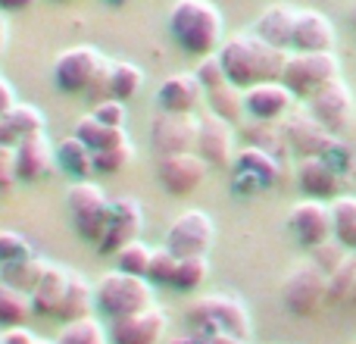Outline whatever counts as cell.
I'll return each mask as SVG.
<instances>
[{"mask_svg": "<svg viewBox=\"0 0 356 344\" xmlns=\"http://www.w3.org/2000/svg\"><path fill=\"white\" fill-rule=\"evenodd\" d=\"M288 54L291 50L263 41L257 31H238V35L225 38L219 47V60L228 72V81H234L244 91L253 85H263V81H282Z\"/></svg>", "mask_w": 356, "mask_h": 344, "instance_id": "6da1fadb", "label": "cell"}, {"mask_svg": "<svg viewBox=\"0 0 356 344\" xmlns=\"http://www.w3.org/2000/svg\"><path fill=\"white\" fill-rule=\"evenodd\" d=\"M225 19L213 0H175L169 6V35L191 56L219 54Z\"/></svg>", "mask_w": 356, "mask_h": 344, "instance_id": "7a4b0ae2", "label": "cell"}, {"mask_svg": "<svg viewBox=\"0 0 356 344\" xmlns=\"http://www.w3.org/2000/svg\"><path fill=\"white\" fill-rule=\"evenodd\" d=\"M110 66L113 60H106L97 47L79 44V47H69L56 56L54 81L60 91L100 104L110 97Z\"/></svg>", "mask_w": 356, "mask_h": 344, "instance_id": "3957f363", "label": "cell"}, {"mask_svg": "<svg viewBox=\"0 0 356 344\" xmlns=\"http://www.w3.org/2000/svg\"><path fill=\"white\" fill-rule=\"evenodd\" d=\"M188 322L197 335L207 332H228L234 338L250 344L253 335V322H250V310L244 307V301H238L234 295H207L197 297L188 307Z\"/></svg>", "mask_w": 356, "mask_h": 344, "instance_id": "277c9868", "label": "cell"}, {"mask_svg": "<svg viewBox=\"0 0 356 344\" xmlns=\"http://www.w3.org/2000/svg\"><path fill=\"white\" fill-rule=\"evenodd\" d=\"M94 301L97 310L106 320H122V316H135L154 307V282L141 276H129V272H106L97 285H94Z\"/></svg>", "mask_w": 356, "mask_h": 344, "instance_id": "5b68a950", "label": "cell"}, {"mask_svg": "<svg viewBox=\"0 0 356 344\" xmlns=\"http://www.w3.org/2000/svg\"><path fill=\"white\" fill-rule=\"evenodd\" d=\"M110 197L100 185H94L91 178L85 182H72L66 191V210L72 228L81 241L97 247L106 235V222H110Z\"/></svg>", "mask_w": 356, "mask_h": 344, "instance_id": "8992f818", "label": "cell"}, {"mask_svg": "<svg viewBox=\"0 0 356 344\" xmlns=\"http://www.w3.org/2000/svg\"><path fill=\"white\" fill-rule=\"evenodd\" d=\"M334 79H341V60L334 56V50H319V54L291 50L288 63H284V75H282V81L294 91L297 100L316 97Z\"/></svg>", "mask_w": 356, "mask_h": 344, "instance_id": "52a82bcc", "label": "cell"}, {"mask_svg": "<svg viewBox=\"0 0 356 344\" xmlns=\"http://www.w3.org/2000/svg\"><path fill=\"white\" fill-rule=\"evenodd\" d=\"M282 301L294 316H313L322 304H328V276L316 260H303L284 276Z\"/></svg>", "mask_w": 356, "mask_h": 344, "instance_id": "ba28073f", "label": "cell"}, {"mask_svg": "<svg viewBox=\"0 0 356 344\" xmlns=\"http://www.w3.org/2000/svg\"><path fill=\"white\" fill-rule=\"evenodd\" d=\"M213 241H216V222L203 210H184L181 216H175V222L166 232V247L178 260L207 257Z\"/></svg>", "mask_w": 356, "mask_h": 344, "instance_id": "9c48e42d", "label": "cell"}, {"mask_svg": "<svg viewBox=\"0 0 356 344\" xmlns=\"http://www.w3.org/2000/svg\"><path fill=\"white\" fill-rule=\"evenodd\" d=\"M307 110L313 113V119L328 132V135L341 138L353 123V113H356V100L353 91L344 79H334L332 85H325L316 97L307 100Z\"/></svg>", "mask_w": 356, "mask_h": 344, "instance_id": "30bf717a", "label": "cell"}, {"mask_svg": "<svg viewBox=\"0 0 356 344\" xmlns=\"http://www.w3.org/2000/svg\"><path fill=\"white\" fill-rule=\"evenodd\" d=\"M288 228L297 238L300 247H309L316 251L319 244L334 238V226H332V203L325 201H300L291 207L288 213Z\"/></svg>", "mask_w": 356, "mask_h": 344, "instance_id": "8fae6325", "label": "cell"}, {"mask_svg": "<svg viewBox=\"0 0 356 344\" xmlns=\"http://www.w3.org/2000/svg\"><path fill=\"white\" fill-rule=\"evenodd\" d=\"M197 132H200V116L194 113H160L150 129V141L160 157L191 154L197 150Z\"/></svg>", "mask_w": 356, "mask_h": 344, "instance_id": "7c38bea8", "label": "cell"}, {"mask_svg": "<svg viewBox=\"0 0 356 344\" xmlns=\"http://www.w3.org/2000/svg\"><path fill=\"white\" fill-rule=\"evenodd\" d=\"M144 228V210L135 197H116L110 203V222H106V235L97 244V253L104 257H116L125 244L141 238Z\"/></svg>", "mask_w": 356, "mask_h": 344, "instance_id": "4fadbf2b", "label": "cell"}, {"mask_svg": "<svg viewBox=\"0 0 356 344\" xmlns=\"http://www.w3.org/2000/svg\"><path fill=\"white\" fill-rule=\"evenodd\" d=\"M209 175V166L197 150L191 154H169V157H160L156 163V178H160L163 191L175 197H184L191 191H197Z\"/></svg>", "mask_w": 356, "mask_h": 344, "instance_id": "5bb4252c", "label": "cell"}, {"mask_svg": "<svg viewBox=\"0 0 356 344\" xmlns=\"http://www.w3.org/2000/svg\"><path fill=\"white\" fill-rule=\"evenodd\" d=\"M197 154L207 160L209 169H228L234 166V132L232 123L219 119L216 113L200 116V132H197Z\"/></svg>", "mask_w": 356, "mask_h": 344, "instance_id": "9a60e30c", "label": "cell"}, {"mask_svg": "<svg viewBox=\"0 0 356 344\" xmlns=\"http://www.w3.org/2000/svg\"><path fill=\"white\" fill-rule=\"evenodd\" d=\"M284 141L294 154L303 157H328V150L338 148L334 144V135H328L319 123L313 119L309 110H297L294 116L284 123Z\"/></svg>", "mask_w": 356, "mask_h": 344, "instance_id": "2e32d148", "label": "cell"}, {"mask_svg": "<svg viewBox=\"0 0 356 344\" xmlns=\"http://www.w3.org/2000/svg\"><path fill=\"white\" fill-rule=\"evenodd\" d=\"M56 166V144L47 138V132H35V135L22 138L16 144V172L19 182L35 185L50 175Z\"/></svg>", "mask_w": 356, "mask_h": 344, "instance_id": "e0dca14e", "label": "cell"}, {"mask_svg": "<svg viewBox=\"0 0 356 344\" xmlns=\"http://www.w3.org/2000/svg\"><path fill=\"white\" fill-rule=\"evenodd\" d=\"M166 326H169L166 313L160 307H150L144 313L113 320L110 341L113 344H160L163 335H166Z\"/></svg>", "mask_w": 356, "mask_h": 344, "instance_id": "ac0fdd59", "label": "cell"}, {"mask_svg": "<svg viewBox=\"0 0 356 344\" xmlns=\"http://www.w3.org/2000/svg\"><path fill=\"white\" fill-rule=\"evenodd\" d=\"M294 91H291L284 81H263V85H253L244 91V104L257 123H275V119L288 116L291 107H294Z\"/></svg>", "mask_w": 356, "mask_h": 344, "instance_id": "d6986e66", "label": "cell"}, {"mask_svg": "<svg viewBox=\"0 0 356 344\" xmlns=\"http://www.w3.org/2000/svg\"><path fill=\"white\" fill-rule=\"evenodd\" d=\"M207 100V88L194 72H175L156 88V104L163 113H197Z\"/></svg>", "mask_w": 356, "mask_h": 344, "instance_id": "ffe728a7", "label": "cell"}, {"mask_svg": "<svg viewBox=\"0 0 356 344\" xmlns=\"http://www.w3.org/2000/svg\"><path fill=\"white\" fill-rule=\"evenodd\" d=\"M297 185L313 201L341 197V172L328 157H303L297 163Z\"/></svg>", "mask_w": 356, "mask_h": 344, "instance_id": "44dd1931", "label": "cell"}, {"mask_svg": "<svg viewBox=\"0 0 356 344\" xmlns=\"http://www.w3.org/2000/svg\"><path fill=\"white\" fill-rule=\"evenodd\" d=\"M338 31H334L332 19L319 10H300L297 13V25H294V44L291 50L300 54H319V50H334Z\"/></svg>", "mask_w": 356, "mask_h": 344, "instance_id": "7402d4cb", "label": "cell"}, {"mask_svg": "<svg viewBox=\"0 0 356 344\" xmlns=\"http://www.w3.org/2000/svg\"><path fill=\"white\" fill-rule=\"evenodd\" d=\"M297 13L300 10H294L291 3H272L257 16L253 31H257L263 41L275 44V47H282V50H291V44H294Z\"/></svg>", "mask_w": 356, "mask_h": 344, "instance_id": "603a6c76", "label": "cell"}, {"mask_svg": "<svg viewBox=\"0 0 356 344\" xmlns=\"http://www.w3.org/2000/svg\"><path fill=\"white\" fill-rule=\"evenodd\" d=\"M97 301H94V288L81 272L69 269V285H66V295H63V304L56 310L54 320L63 322V326H72V322H81L94 313Z\"/></svg>", "mask_w": 356, "mask_h": 344, "instance_id": "cb8c5ba5", "label": "cell"}, {"mask_svg": "<svg viewBox=\"0 0 356 344\" xmlns=\"http://www.w3.org/2000/svg\"><path fill=\"white\" fill-rule=\"evenodd\" d=\"M66 285H69V269L60 263H47V269H44L41 282L35 285V291H31V307H35L38 316H47V320H54L56 310H60L63 304V295H66Z\"/></svg>", "mask_w": 356, "mask_h": 344, "instance_id": "d4e9b609", "label": "cell"}, {"mask_svg": "<svg viewBox=\"0 0 356 344\" xmlns=\"http://www.w3.org/2000/svg\"><path fill=\"white\" fill-rule=\"evenodd\" d=\"M44 125H47V119H44V113L38 107L16 104L10 113L0 116V144L3 148H16L22 138L35 135V132H47Z\"/></svg>", "mask_w": 356, "mask_h": 344, "instance_id": "484cf974", "label": "cell"}, {"mask_svg": "<svg viewBox=\"0 0 356 344\" xmlns=\"http://www.w3.org/2000/svg\"><path fill=\"white\" fill-rule=\"evenodd\" d=\"M234 172L257 178L263 188H269V185H275L282 178V163H278L275 154H269L263 148H244L234 157Z\"/></svg>", "mask_w": 356, "mask_h": 344, "instance_id": "4316f807", "label": "cell"}, {"mask_svg": "<svg viewBox=\"0 0 356 344\" xmlns=\"http://www.w3.org/2000/svg\"><path fill=\"white\" fill-rule=\"evenodd\" d=\"M56 166L66 172V175H72L75 182H85L94 172V150L81 138L66 135L56 144Z\"/></svg>", "mask_w": 356, "mask_h": 344, "instance_id": "83f0119b", "label": "cell"}, {"mask_svg": "<svg viewBox=\"0 0 356 344\" xmlns=\"http://www.w3.org/2000/svg\"><path fill=\"white\" fill-rule=\"evenodd\" d=\"M75 138H81V141L88 144V148L97 154V150H106V148H116V144H125L129 141V135H125V129H113V125H104L94 113H88V116L79 119V125H75L72 132Z\"/></svg>", "mask_w": 356, "mask_h": 344, "instance_id": "f1b7e54d", "label": "cell"}, {"mask_svg": "<svg viewBox=\"0 0 356 344\" xmlns=\"http://www.w3.org/2000/svg\"><path fill=\"white\" fill-rule=\"evenodd\" d=\"M44 269H47V260L41 257H29V260H19V263H6L0 266V282L10 285V288L22 291V295H31L35 285L41 282Z\"/></svg>", "mask_w": 356, "mask_h": 344, "instance_id": "f546056e", "label": "cell"}, {"mask_svg": "<svg viewBox=\"0 0 356 344\" xmlns=\"http://www.w3.org/2000/svg\"><path fill=\"white\" fill-rule=\"evenodd\" d=\"M207 104H209V113H216V116L225 119V123H238L247 113L244 88H238L234 81H225V85L207 91Z\"/></svg>", "mask_w": 356, "mask_h": 344, "instance_id": "4dcf8cb0", "label": "cell"}, {"mask_svg": "<svg viewBox=\"0 0 356 344\" xmlns=\"http://www.w3.org/2000/svg\"><path fill=\"white\" fill-rule=\"evenodd\" d=\"M144 85V72L129 60H113L110 66V97L129 104Z\"/></svg>", "mask_w": 356, "mask_h": 344, "instance_id": "1f68e13d", "label": "cell"}, {"mask_svg": "<svg viewBox=\"0 0 356 344\" xmlns=\"http://www.w3.org/2000/svg\"><path fill=\"white\" fill-rule=\"evenodd\" d=\"M332 226H334V241L356 253V197H334L332 201Z\"/></svg>", "mask_w": 356, "mask_h": 344, "instance_id": "d6a6232c", "label": "cell"}, {"mask_svg": "<svg viewBox=\"0 0 356 344\" xmlns=\"http://www.w3.org/2000/svg\"><path fill=\"white\" fill-rule=\"evenodd\" d=\"M31 313H35V307H31V297L0 282V326H3V329L25 326Z\"/></svg>", "mask_w": 356, "mask_h": 344, "instance_id": "836d02e7", "label": "cell"}, {"mask_svg": "<svg viewBox=\"0 0 356 344\" xmlns=\"http://www.w3.org/2000/svg\"><path fill=\"white\" fill-rule=\"evenodd\" d=\"M150 260H154V247L144 244V241L138 238V241L125 244L122 251L116 253V269H119V272H129V276H141V279H147V272H150Z\"/></svg>", "mask_w": 356, "mask_h": 344, "instance_id": "e575fe53", "label": "cell"}, {"mask_svg": "<svg viewBox=\"0 0 356 344\" xmlns=\"http://www.w3.org/2000/svg\"><path fill=\"white\" fill-rule=\"evenodd\" d=\"M207 279H209L207 257H188V260H178V269L172 276V288L175 291H197L207 285Z\"/></svg>", "mask_w": 356, "mask_h": 344, "instance_id": "d590c367", "label": "cell"}, {"mask_svg": "<svg viewBox=\"0 0 356 344\" xmlns=\"http://www.w3.org/2000/svg\"><path fill=\"white\" fill-rule=\"evenodd\" d=\"M353 285H356V253L350 251L344 263L328 276V304H347Z\"/></svg>", "mask_w": 356, "mask_h": 344, "instance_id": "8d00e7d4", "label": "cell"}, {"mask_svg": "<svg viewBox=\"0 0 356 344\" xmlns=\"http://www.w3.org/2000/svg\"><path fill=\"white\" fill-rule=\"evenodd\" d=\"M56 344H110V335L104 332V326H100L94 316H88V320H81V322L63 326Z\"/></svg>", "mask_w": 356, "mask_h": 344, "instance_id": "74e56055", "label": "cell"}, {"mask_svg": "<svg viewBox=\"0 0 356 344\" xmlns=\"http://www.w3.org/2000/svg\"><path fill=\"white\" fill-rule=\"evenodd\" d=\"M131 160H135L131 141L116 144V148H106V150H97V154H94V172H100V175H116V172H122Z\"/></svg>", "mask_w": 356, "mask_h": 344, "instance_id": "f35d334b", "label": "cell"}, {"mask_svg": "<svg viewBox=\"0 0 356 344\" xmlns=\"http://www.w3.org/2000/svg\"><path fill=\"white\" fill-rule=\"evenodd\" d=\"M29 257H35V251H31V244H29L25 235L10 232V228L0 232V266L19 263V260H29Z\"/></svg>", "mask_w": 356, "mask_h": 344, "instance_id": "ab89813d", "label": "cell"}, {"mask_svg": "<svg viewBox=\"0 0 356 344\" xmlns=\"http://www.w3.org/2000/svg\"><path fill=\"white\" fill-rule=\"evenodd\" d=\"M178 269V257L172 251H169L166 244L163 247H154V260H150V272L147 279L154 285H172V276Z\"/></svg>", "mask_w": 356, "mask_h": 344, "instance_id": "60d3db41", "label": "cell"}, {"mask_svg": "<svg viewBox=\"0 0 356 344\" xmlns=\"http://www.w3.org/2000/svg\"><path fill=\"white\" fill-rule=\"evenodd\" d=\"M194 75L200 79V85L207 88V91H213V88H219V85H225V81H228V72H225V66H222L219 54L200 56V60H197V66H194Z\"/></svg>", "mask_w": 356, "mask_h": 344, "instance_id": "b9f144b4", "label": "cell"}, {"mask_svg": "<svg viewBox=\"0 0 356 344\" xmlns=\"http://www.w3.org/2000/svg\"><path fill=\"white\" fill-rule=\"evenodd\" d=\"M347 253H350V251H347V247L341 244V241H334V238H332V241H325V244L316 247L313 257H309V260H316V263H319V269L325 272V276H332V272L347 260Z\"/></svg>", "mask_w": 356, "mask_h": 344, "instance_id": "7bdbcfd3", "label": "cell"}, {"mask_svg": "<svg viewBox=\"0 0 356 344\" xmlns=\"http://www.w3.org/2000/svg\"><path fill=\"white\" fill-rule=\"evenodd\" d=\"M94 116L104 125H113V129H125V123H129V110H125V104L116 97H106V100H100V104H94Z\"/></svg>", "mask_w": 356, "mask_h": 344, "instance_id": "ee69618b", "label": "cell"}, {"mask_svg": "<svg viewBox=\"0 0 356 344\" xmlns=\"http://www.w3.org/2000/svg\"><path fill=\"white\" fill-rule=\"evenodd\" d=\"M19 182L16 172V148H3L0 144V191H13V185Z\"/></svg>", "mask_w": 356, "mask_h": 344, "instance_id": "f6af8a7d", "label": "cell"}, {"mask_svg": "<svg viewBox=\"0 0 356 344\" xmlns=\"http://www.w3.org/2000/svg\"><path fill=\"white\" fill-rule=\"evenodd\" d=\"M0 344H38V338L25 326H13V329H3Z\"/></svg>", "mask_w": 356, "mask_h": 344, "instance_id": "bcb514c9", "label": "cell"}, {"mask_svg": "<svg viewBox=\"0 0 356 344\" xmlns=\"http://www.w3.org/2000/svg\"><path fill=\"white\" fill-rule=\"evenodd\" d=\"M191 344H247V341L234 338V335H228V332H207V335H197L194 332Z\"/></svg>", "mask_w": 356, "mask_h": 344, "instance_id": "7dc6e473", "label": "cell"}, {"mask_svg": "<svg viewBox=\"0 0 356 344\" xmlns=\"http://www.w3.org/2000/svg\"><path fill=\"white\" fill-rule=\"evenodd\" d=\"M16 104H19V100H16V91H13V85L3 79V75H0V116H3V113H10Z\"/></svg>", "mask_w": 356, "mask_h": 344, "instance_id": "c3c4849f", "label": "cell"}, {"mask_svg": "<svg viewBox=\"0 0 356 344\" xmlns=\"http://www.w3.org/2000/svg\"><path fill=\"white\" fill-rule=\"evenodd\" d=\"M38 0H0V10L3 13H19V10H29V6H35Z\"/></svg>", "mask_w": 356, "mask_h": 344, "instance_id": "681fc988", "label": "cell"}, {"mask_svg": "<svg viewBox=\"0 0 356 344\" xmlns=\"http://www.w3.org/2000/svg\"><path fill=\"white\" fill-rule=\"evenodd\" d=\"M6 44H10V25H6V16H3V10H0V60H3V54H6Z\"/></svg>", "mask_w": 356, "mask_h": 344, "instance_id": "f907efd6", "label": "cell"}, {"mask_svg": "<svg viewBox=\"0 0 356 344\" xmlns=\"http://www.w3.org/2000/svg\"><path fill=\"white\" fill-rule=\"evenodd\" d=\"M350 25H353V31H356V0H353V6H350Z\"/></svg>", "mask_w": 356, "mask_h": 344, "instance_id": "816d5d0a", "label": "cell"}, {"mask_svg": "<svg viewBox=\"0 0 356 344\" xmlns=\"http://www.w3.org/2000/svg\"><path fill=\"white\" fill-rule=\"evenodd\" d=\"M110 6H125V3H131V0H106Z\"/></svg>", "mask_w": 356, "mask_h": 344, "instance_id": "f5cc1de1", "label": "cell"}, {"mask_svg": "<svg viewBox=\"0 0 356 344\" xmlns=\"http://www.w3.org/2000/svg\"><path fill=\"white\" fill-rule=\"evenodd\" d=\"M347 304H353V307H356V285H353V291H350V301H347Z\"/></svg>", "mask_w": 356, "mask_h": 344, "instance_id": "db71d44e", "label": "cell"}, {"mask_svg": "<svg viewBox=\"0 0 356 344\" xmlns=\"http://www.w3.org/2000/svg\"><path fill=\"white\" fill-rule=\"evenodd\" d=\"M38 344H56V341H47V338H38Z\"/></svg>", "mask_w": 356, "mask_h": 344, "instance_id": "11a10c76", "label": "cell"}, {"mask_svg": "<svg viewBox=\"0 0 356 344\" xmlns=\"http://www.w3.org/2000/svg\"><path fill=\"white\" fill-rule=\"evenodd\" d=\"M56 3H66V0H56Z\"/></svg>", "mask_w": 356, "mask_h": 344, "instance_id": "9f6ffc18", "label": "cell"}, {"mask_svg": "<svg viewBox=\"0 0 356 344\" xmlns=\"http://www.w3.org/2000/svg\"><path fill=\"white\" fill-rule=\"evenodd\" d=\"M0 194H3V191H0Z\"/></svg>", "mask_w": 356, "mask_h": 344, "instance_id": "6f0895ef", "label": "cell"}]
</instances>
